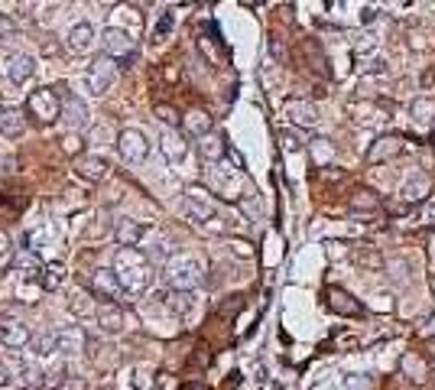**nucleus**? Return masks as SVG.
I'll return each instance as SVG.
<instances>
[{"label": "nucleus", "instance_id": "b1692460", "mask_svg": "<svg viewBox=\"0 0 435 390\" xmlns=\"http://www.w3.org/2000/svg\"><path fill=\"white\" fill-rule=\"evenodd\" d=\"M227 150H231L227 140L224 137H215V133H208V137H201L199 140V156L205 163H221V156H224Z\"/></svg>", "mask_w": 435, "mask_h": 390}, {"label": "nucleus", "instance_id": "de8ad7c7", "mask_svg": "<svg viewBox=\"0 0 435 390\" xmlns=\"http://www.w3.org/2000/svg\"><path fill=\"white\" fill-rule=\"evenodd\" d=\"M429 335H435V315L429 319Z\"/></svg>", "mask_w": 435, "mask_h": 390}, {"label": "nucleus", "instance_id": "cd10ccee", "mask_svg": "<svg viewBox=\"0 0 435 390\" xmlns=\"http://www.w3.org/2000/svg\"><path fill=\"white\" fill-rule=\"evenodd\" d=\"M62 280H66V267L59 264V260H52V264H43V273H39V286L43 290H59L62 286Z\"/></svg>", "mask_w": 435, "mask_h": 390}, {"label": "nucleus", "instance_id": "412c9836", "mask_svg": "<svg viewBox=\"0 0 435 390\" xmlns=\"http://www.w3.org/2000/svg\"><path fill=\"white\" fill-rule=\"evenodd\" d=\"M429 192H432V182L426 176H416V179H406L399 186V199L406 202V205H419V202L429 199Z\"/></svg>", "mask_w": 435, "mask_h": 390}, {"label": "nucleus", "instance_id": "f3484780", "mask_svg": "<svg viewBox=\"0 0 435 390\" xmlns=\"http://www.w3.org/2000/svg\"><path fill=\"white\" fill-rule=\"evenodd\" d=\"M146 225H140V221L133 218H121L117 225H114V241H117V248H137L143 238H146Z\"/></svg>", "mask_w": 435, "mask_h": 390}, {"label": "nucleus", "instance_id": "5701e85b", "mask_svg": "<svg viewBox=\"0 0 435 390\" xmlns=\"http://www.w3.org/2000/svg\"><path fill=\"white\" fill-rule=\"evenodd\" d=\"M182 127H185V133H189V137H208L211 133V117L205 114V111H201V107H192L189 114L182 117Z\"/></svg>", "mask_w": 435, "mask_h": 390}, {"label": "nucleus", "instance_id": "0eeeda50", "mask_svg": "<svg viewBox=\"0 0 435 390\" xmlns=\"http://www.w3.org/2000/svg\"><path fill=\"white\" fill-rule=\"evenodd\" d=\"M88 290H91V296L101 299V303H117L123 296V286H121V280H117V273H114V267L95 270L91 280H88Z\"/></svg>", "mask_w": 435, "mask_h": 390}, {"label": "nucleus", "instance_id": "37998d69", "mask_svg": "<svg viewBox=\"0 0 435 390\" xmlns=\"http://www.w3.org/2000/svg\"><path fill=\"white\" fill-rule=\"evenodd\" d=\"M435 82V68H426V72H422V85H432Z\"/></svg>", "mask_w": 435, "mask_h": 390}, {"label": "nucleus", "instance_id": "c9c22d12", "mask_svg": "<svg viewBox=\"0 0 435 390\" xmlns=\"http://www.w3.org/2000/svg\"><path fill=\"white\" fill-rule=\"evenodd\" d=\"M156 117H160V121L169 127V130H176V127L182 124L179 111H176V107H169V105H156Z\"/></svg>", "mask_w": 435, "mask_h": 390}, {"label": "nucleus", "instance_id": "72a5a7b5", "mask_svg": "<svg viewBox=\"0 0 435 390\" xmlns=\"http://www.w3.org/2000/svg\"><path fill=\"white\" fill-rule=\"evenodd\" d=\"M403 371H406L416 384H419V381H426V364L419 361L416 354H406V358H403Z\"/></svg>", "mask_w": 435, "mask_h": 390}, {"label": "nucleus", "instance_id": "9b49d317", "mask_svg": "<svg viewBox=\"0 0 435 390\" xmlns=\"http://www.w3.org/2000/svg\"><path fill=\"white\" fill-rule=\"evenodd\" d=\"M3 75L10 78V85H26L29 78L36 75V59L26 52H10L3 59Z\"/></svg>", "mask_w": 435, "mask_h": 390}, {"label": "nucleus", "instance_id": "423d86ee", "mask_svg": "<svg viewBox=\"0 0 435 390\" xmlns=\"http://www.w3.org/2000/svg\"><path fill=\"white\" fill-rule=\"evenodd\" d=\"M182 209H185V215H189L195 225H208L218 215V205H215V199H211V192L201 189V186H189V189H185Z\"/></svg>", "mask_w": 435, "mask_h": 390}, {"label": "nucleus", "instance_id": "ddd939ff", "mask_svg": "<svg viewBox=\"0 0 435 390\" xmlns=\"http://www.w3.org/2000/svg\"><path fill=\"white\" fill-rule=\"evenodd\" d=\"M66 43H68V49H72L75 56H88V52H91V49L101 43V36L95 33V27H91L88 20H82V23H75V27L68 29Z\"/></svg>", "mask_w": 435, "mask_h": 390}, {"label": "nucleus", "instance_id": "dca6fc26", "mask_svg": "<svg viewBox=\"0 0 435 390\" xmlns=\"http://www.w3.org/2000/svg\"><path fill=\"white\" fill-rule=\"evenodd\" d=\"M95 322L105 335H121L123 332V309L121 303H98Z\"/></svg>", "mask_w": 435, "mask_h": 390}, {"label": "nucleus", "instance_id": "4c0bfd02", "mask_svg": "<svg viewBox=\"0 0 435 390\" xmlns=\"http://www.w3.org/2000/svg\"><path fill=\"white\" fill-rule=\"evenodd\" d=\"M367 387H370L367 374H351V377H344V390H367Z\"/></svg>", "mask_w": 435, "mask_h": 390}, {"label": "nucleus", "instance_id": "1a4fd4ad", "mask_svg": "<svg viewBox=\"0 0 435 390\" xmlns=\"http://www.w3.org/2000/svg\"><path fill=\"white\" fill-rule=\"evenodd\" d=\"M98 46L105 49V56H111V59H130L137 43H133L130 33H123L121 27H107L105 33H101V43H98Z\"/></svg>", "mask_w": 435, "mask_h": 390}, {"label": "nucleus", "instance_id": "473e14b6", "mask_svg": "<svg viewBox=\"0 0 435 390\" xmlns=\"http://www.w3.org/2000/svg\"><path fill=\"white\" fill-rule=\"evenodd\" d=\"M354 260H358V264H364V267H374V270H380V267H383V254H380L377 248H360L358 254H354Z\"/></svg>", "mask_w": 435, "mask_h": 390}, {"label": "nucleus", "instance_id": "39448f33", "mask_svg": "<svg viewBox=\"0 0 435 390\" xmlns=\"http://www.w3.org/2000/svg\"><path fill=\"white\" fill-rule=\"evenodd\" d=\"M114 75H117V59H111V56H101L88 66V72H85V88H88V95L91 98H101V95H107V88L114 85Z\"/></svg>", "mask_w": 435, "mask_h": 390}, {"label": "nucleus", "instance_id": "3c124183", "mask_svg": "<svg viewBox=\"0 0 435 390\" xmlns=\"http://www.w3.org/2000/svg\"><path fill=\"white\" fill-rule=\"evenodd\" d=\"M3 111H7V107H3V98H0V114H3Z\"/></svg>", "mask_w": 435, "mask_h": 390}, {"label": "nucleus", "instance_id": "9d476101", "mask_svg": "<svg viewBox=\"0 0 435 390\" xmlns=\"http://www.w3.org/2000/svg\"><path fill=\"white\" fill-rule=\"evenodd\" d=\"M29 342H33V332H29L26 322H20V319H3L0 322V345L7 352H23V348H29Z\"/></svg>", "mask_w": 435, "mask_h": 390}, {"label": "nucleus", "instance_id": "f257e3e1", "mask_svg": "<svg viewBox=\"0 0 435 390\" xmlns=\"http://www.w3.org/2000/svg\"><path fill=\"white\" fill-rule=\"evenodd\" d=\"M111 267H114V273H117V280H121L127 296H143L153 286V276H156L150 257L137 248H117Z\"/></svg>", "mask_w": 435, "mask_h": 390}, {"label": "nucleus", "instance_id": "20e7f679", "mask_svg": "<svg viewBox=\"0 0 435 390\" xmlns=\"http://www.w3.org/2000/svg\"><path fill=\"white\" fill-rule=\"evenodd\" d=\"M150 150H153V143L140 127H123V130L117 133V153H121L123 163L137 166V163H143L150 156Z\"/></svg>", "mask_w": 435, "mask_h": 390}, {"label": "nucleus", "instance_id": "79ce46f5", "mask_svg": "<svg viewBox=\"0 0 435 390\" xmlns=\"http://www.w3.org/2000/svg\"><path fill=\"white\" fill-rule=\"evenodd\" d=\"M370 49H374V39H370V36H360L358 52H370Z\"/></svg>", "mask_w": 435, "mask_h": 390}, {"label": "nucleus", "instance_id": "c85d7f7f", "mask_svg": "<svg viewBox=\"0 0 435 390\" xmlns=\"http://www.w3.org/2000/svg\"><path fill=\"white\" fill-rule=\"evenodd\" d=\"M29 348H33V354H36V358H52V354L59 352V348H56V335H46V332L33 335Z\"/></svg>", "mask_w": 435, "mask_h": 390}, {"label": "nucleus", "instance_id": "8fccbe9b", "mask_svg": "<svg viewBox=\"0 0 435 390\" xmlns=\"http://www.w3.org/2000/svg\"><path fill=\"white\" fill-rule=\"evenodd\" d=\"M429 352H432V358H435V342H429Z\"/></svg>", "mask_w": 435, "mask_h": 390}, {"label": "nucleus", "instance_id": "f704fd0d", "mask_svg": "<svg viewBox=\"0 0 435 390\" xmlns=\"http://www.w3.org/2000/svg\"><path fill=\"white\" fill-rule=\"evenodd\" d=\"M280 143H283V150H286V153H299V150H303V137H299L293 127L280 130Z\"/></svg>", "mask_w": 435, "mask_h": 390}, {"label": "nucleus", "instance_id": "a878e982", "mask_svg": "<svg viewBox=\"0 0 435 390\" xmlns=\"http://www.w3.org/2000/svg\"><path fill=\"white\" fill-rule=\"evenodd\" d=\"M305 147H309V156H312L315 166H328V163L335 160V143H331L328 137H312Z\"/></svg>", "mask_w": 435, "mask_h": 390}, {"label": "nucleus", "instance_id": "6ab92c4d", "mask_svg": "<svg viewBox=\"0 0 435 390\" xmlns=\"http://www.w3.org/2000/svg\"><path fill=\"white\" fill-rule=\"evenodd\" d=\"M286 117H289L296 127H312V124H319V107H315L312 101L293 98V101H286Z\"/></svg>", "mask_w": 435, "mask_h": 390}, {"label": "nucleus", "instance_id": "4be33fe9", "mask_svg": "<svg viewBox=\"0 0 435 390\" xmlns=\"http://www.w3.org/2000/svg\"><path fill=\"white\" fill-rule=\"evenodd\" d=\"M26 130V114L17 111V107H10L0 114V137H7V140H17L20 133Z\"/></svg>", "mask_w": 435, "mask_h": 390}, {"label": "nucleus", "instance_id": "f8f14e48", "mask_svg": "<svg viewBox=\"0 0 435 390\" xmlns=\"http://www.w3.org/2000/svg\"><path fill=\"white\" fill-rule=\"evenodd\" d=\"M399 153H403V137L399 133H383V137H377V140L370 143V150H367V163H390V160H397Z\"/></svg>", "mask_w": 435, "mask_h": 390}, {"label": "nucleus", "instance_id": "c756f323", "mask_svg": "<svg viewBox=\"0 0 435 390\" xmlns=\"http://www.w3.org/2000/svg\"><path fill=\"white\" fill-rule=\"evenodd\" d=\"M169 306L176 309L179 315H189L192 309H195V293H185V290H169Z\"/></svg>", "mask_w": 435, "mask_h": 390}, {"label": "nucleus", "instance_id": "7c9ffc66", "mask_svg": "<svg viewBox=\"0 0 435 390\" xmlns=\"http://www.w3.org/2000/svg\"><path fill=\"white\" fill-rule=\"evenodd\" d=\"M82 150H85V140H82V133L78 130H68L66 137H62V153H66V156H82Z\"/></svg>", "mask_w": 435, "mask_h": 390}, {"label": "nucleus", "instance_id": "2f4dec72", "mask_svg": "<svg viewBox=\"0 0 435 390\" xmlns=\"http://www.w3.org/2000/svg\"><path fill=\"white\" fill-rule=\"evenodd\" d=\"M172 27H176V17H172L169 10H166V13H160V20H156V29H153V43H162V39L172 33Z\"/></svg>", "mask_w": 435, "mask_h": 390}, {"label": "nucleus", "instance_id": "bb28decb", "mask_svg": "<svg viewBox=\"0 0 435 390\" xmlns=\"http://www.w3.org/2000/svg\"><path fill=\"white\" fill-rule=\"evenodd\" d=\"M348 209L351 211H377L380 209V195L374 189H354L348 195Z\"/></svg>", "mask_w": 435, "mask_h": 390}, {"label": "nucleus", "instance_id": "7ed1b4c3", "mask_svg": "<svg viewBox=\"0 0 435 390\" xmlns=\"http://www.w3.org/2000/svg\"><path fill=\"white\" fill-rule=\"evenodd\" d=\"M26 117L33 121V124H39V127L56 124L59 117H62V98H59L56 88H36V91H29Z\"/></svg>", "mask_w": 435, "mask_h": 390}, {"label": "nucleus", "instance_id": "ea45409f", "mask_svg": "<svg viewBox=\"0 0 435 390\" xmlns=\"http://www.w3.org/2000/svg\"><path fill=\"white\" fill-rule=\"evenodd\" d=\"M23 381H26V384H39V381H43V374H39L36 364H23Z\"/></svg>", "mask_w": 435, "mask_h": 390}, {"label": "nucleus", "instance_id": "e433bc0d", "mask_svg": "<svg viewBox=\"0 0 435 390\" xmlns=\"http://www.w3.org/2000/svg\"><path fill=\"white\" fill-rule=\"evenodd\" d=\"M13 260H17L13 241H10V234H3V231H0V270H3V267H10Z\"/></svg>", "mask_w": 435, "mask_h": 390}, {"label": "nucleus", "instance_id": "a211bd4d", "mask_svg": "<svg viewBox=\"0 0 435 390\" xmlns=\"http://www.w3.org/2000/svg\"><path fill=\"white\" fill-rule=\"evenodd\" d=\"M75 172L82 176L85 182H105L107 179V172H111V166H107V160L105 156H78V166H75Z\"/></svg>", "mask_w": 435, "mask_h": 390}, {"label": "nucleus", "instance_id": "49530a36", "mask_svg": "<svg viewBox=\"0 0 435 390\" xmlns=\"http://www.w3.org/2000/svg\"><path fill=\"white\" fill-rule=\"evenodd\" d=\"M7 381H10V374L3 371V368H0V387H3V384H7Z\"/></svg>", "mask_w": 435, "mask_h": 390}, {"label": "nucleus", "instance_id": "aec40b11", "mask_svg": "<svg viewBox=\"0 0 435 390\" xmlns=\"http://www.w3.org/2000/svg\"><path fill=\"white\" fill-rule=\"evenodd\" d=\"M160 150H162V160H169V163H182L185 156H189V143L182 140L176 130H162V137H160Z\"/></svg>", "mask_w": 435, "mask_h": 390}, {"label": "nucleus", "instance_id": "c03bdc74", "mask_svg": "<svg viewBox=\"0 0 435 390\" xmlns=\"http://www.w3.org/2000/svg\"><path fill=\"white\" fill-rule=\"evenodd\" d=\"M374 17H377V10H364V13H360V20H364V23H370V20H374Z\"/></svg>", "mask_w": 435, "mask_h": 390}, {"label": "nucleus", "instance_id": "4468645a", "mask_svg": "<svg viewBox=\"0 0 435 390\" xmlns=\"http://www.w3.org/2000/svg\"><path fill=\"white\" fill-rule=\"evenodd\" d=\"M325 306H328L335 315H364V306L341 286H328L325 290Z\"/></svg>", "mask_w": 435, "mask_h": 390}, {"label": "nucleus", "instance_id": "f03ea898", "mask_svg": "<svg viewBox=\"0 0 435 390\" xmlns=\"http://www.w3.org/2000/svg\"><path fill=\"white\" fill-rule=\"evenodd\" d=\"M162 283L169 286V290H185V293H195L201 286V264L189 254H179V257H172L162 264L160 270Z\"/></svg>", "mask_w": 435, "mask_h": 390}, {"label": "nucleus", "instance_id": "6e6552de", "mask_svg": "<svg viewBox=\"0 0 435 390\" xmlns=\"http://www.w3.org/2000/svg\"><path fill=\"white\" fill-rule=\"evenodd\" d=\"M59 98H62V121H66L72 130H78V127H85L88 124V101L82 95H75V91H68L66 85H59L56 88Z\"/></svg>", "mask_w": 435, "mask_h": 390}, {"label": "nucleus", "instance_id": "a18cd8bd", "mask_svg": "<svg viewBox=\"0 0 435 390\" xmlns=\"http://www.w3.org/2000/svg\"><path fill=\"white\" fill-rule=\"evenodd\" d=\"M234 250H237V254H244V257L250 254V248H247V244H241V241H234Z\"/></svg>", "mask_w": 435, "mask_h": 390}, {"label": "nucleus", "instance_id": "58836bf2", "mask_svg": "<svg viewBox=\"0 0 435 390\" xmlns=\"http://www.w3.org/2000/svg\"><path fill=\"white\" fill-rule=\"evenodd\" d=\"M20 29H17V23L7 17V13H0V39H13Z\"/></svg>", "mask_w": 435, "mask_h": 390}, {"label": "nucleus", "instance_id": "393cba45", "mask_svg": "<svg viewBox=\"0 0 435 390\" xmlns=\"http://www.w3.org/2000/svg\"><path fill=\"white\" fill-rule=\"evenodd\" d=\"M409 114L419 127H432L435 124V101L429 95H419L413 105H409Z\"/></svg>", "mask_w": 435, "mask_h": 390}, {"label": "nucleus", "instance_id": "2eb2a0df", "mask_svg": "<svg viewBox=\"0 0 435 390\" xmlns=\"http://www.w3.org/2000/svg\"><path fill=\"white\" fill-rule=\"evenodd\" d=\"M88 345V335L82 325H62L56 332V348L59 354H82Z\"/></svg>", "mask_w": 435, "mask_h": 390}, {"label": "nucleus", "instance_id": "09e8293b", "mask_svg": "<svg viewBox=\"0 0 435 390\" xmlns=\"http://www.w3.org/2000/svg\"><path fill=\"white\" fill-rule=\"evenodd\" d=\"M20 390H39V384H23Z\"/></svg>", "mask_w": 435, "mask_h": 390}, {"label": "nucleus", "instance_id": "a19ab883", "mask_svg": "<svg viewBox=\"0 0 435 390\" xmlns=\"http://www.w3.org/2000/svg\"><path fill=\"white\" fill-rule=\"evenodd\" d=\"M367 72H370V75H377V72L383 75V72H387V59H370V62H367Z\"/></svg>", "mask_w": 435, "mask_h": 390}]
</instances>
